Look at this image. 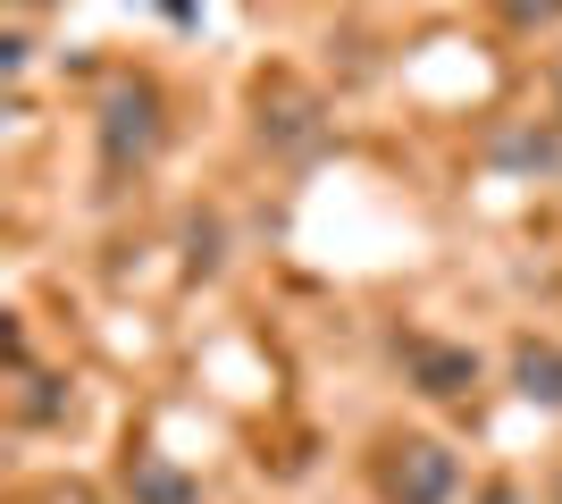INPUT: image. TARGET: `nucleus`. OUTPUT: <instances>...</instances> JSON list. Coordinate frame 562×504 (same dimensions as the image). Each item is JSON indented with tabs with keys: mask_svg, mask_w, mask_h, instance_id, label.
<instances>
[{
	"mask_svg": "<svg viewBox=\"0 0 562 504\" xmlns=\"http://www.w3.org/2000/svg\"><path fill=\"white\" fill-rule=\"evenodd\" d=\"M25 9H34V0H25Z\"/></svg>",
	"mask_w": 562,
	"mask_h": 504,
	"instance_id": "8",
	"label": "nucleus"
},
{
	"mask_svg": "<svg viewBox=\"0 0 562 504\" xmlns=\"http://www.w3.org/2000/svg\"><path fill=\"white\" fill-rule=\"evenodd\" d=\"M126 496L135 504H202V488H193L168 455H135L126 462Z\"/></svg>",
	"mask_w": 562,
	"mask_h": 504,
	"instance_id": "5",
	"label": "nucleus"
},
{
	"mask_svg": "<svg viewBox=\"0 0 562 504\" xmlns=\"http://www.w3.org/2000/svg\"><path fill=\"white\" fill-rule=\"evenodd\" d=\"M462 488V462L437 446V437H403L395 462H386V504H453Z\"/></svg>",
	"mask_w": 562,
	"mask_h": 504,
	"instance_id": "2",
	"label": "nucleus"
},
{
	"mask_svg": "<svg viewBox=\"0 0 562 504\" xmlns=\"http://www.w3.org/2000/svg\"><path fill=\"white\" fill-rule=\"evenodd\" d=\"M513 395L538 412H562V345L554 336H513Z\"/></svg>",
	"mask_w": 562,
	"mask_h": 504,
	"instance_id": "4",
	"label": "nucleus"
},
{
	"mask_svg": "<svg viewBox=\"0 0 562 504\" xmlns=\"http://www.w3.org/2000/svg\"><path fill=\"white\" fill-rule=\"evenodd\" d=\"M403 361H412V387H420L428 404H453V395L479 387V354H470V345H428V336H412Z\"/></svg>",
	"mask_w": 562,
	"mask_h": 504,
	"instance_id": "3",
	"label": "nucleus"
},
{
	"mask_svg": "<svg viewBox=\"0 0 562 504\" xmlns=\"http://www.w3.org/2000/svg\"><path fill=\"white\" fill-rule=\"evenodd\" d=\"M495 9H504L513 25H554L562 18V0H495Z\"/></svg>",
	"mask_w": 562,
	"mask_h": 504,
	"instance_id": "6",
	"label": "nucleus"
},
{
	"mask_svg": "<svg viewBox=\"0 0 562 504\" xmlns=\"http://www.w3.org/2000/svg\"><path fill=\"white\" fill-rule=\"evenodd\" d=\"M479 504H520V488L513 480H487V488H479Z\"/></svg>",
	"mask_w": 562,
	"mask_h": 504,
	"instance_id": "7",
	"label": "nucleus"
},
{
	"mask_svg": "<svg viewBox=\"0 0 562 504\" xmlns=\"http://www.w3.org/2000/svg\"><path fill=\"white\" fill-rule=\"evenodd\" d=\"M151 152H160V93H151L143 76H126V85H110V101H101V160L143 168Z\"/></svg>",
	"mask_w": 562,
	"mask_h": 504,
	"instance_id": "1",
	"label": "nucleus"
}]
</instances>
